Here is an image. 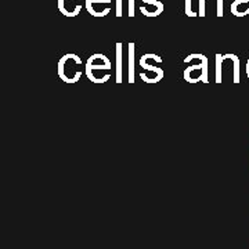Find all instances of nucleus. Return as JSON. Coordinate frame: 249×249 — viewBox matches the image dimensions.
I'll use <instances>...</instances> for the list:
<instances>
[{
  "mask_svg": "<svg viewBox=\"0 0 249 249\" xmlns=\"http://www.w3.org/2000/svg\"><path fill=\"white\" fill-rule=\"evenodd\" d=\"M80 58L75 54H67L61 58V61L58 64V72L60 76L65 82H75L80 76L79 72Z\"/></svg>",
  "mask_w": 249,
  "mask_h": 249,
  "instance_id": "f257e3e1",
  "label": "nucleus"
},
{
  "mask_svg": "<svg viewBox=\"0 0 249 249\" xmlns=\"http://www.w3.org/2000/svg\"><path fill=\"white\" fill-rule=\"evenodd\" d=\"M111 68V62L103 54H94L88 61V75H91L94 71H106Z\"/></svg>",
  "mask_w": 249,
  "mask_h": 249,
  "instance_id": "f03ea898",
  "label": "nucleus"
},
{
  "mask_svg": "<svg viewBox=\"0 0 249 249\" xmlns=\"http://www.w3.org/2000/svg\"><path fill=\"white\" fill-rule=\"evenodd\" d=\"M79 0H58V9L64 16L73 17L80 11Z\"/></svg>",
  "mask_w": 249,
  "mask_h": 249,
  "instance_id": "7ed1b4c3",
  "label": "nucleus"
},
{
  "mask_svg": "<svg viewBox=\"0 0 249 249\" xmlns=\"http://www.w3.org/2000/svg\"><path fill=\"white\" fill-rule=\"evenodd\" d=\"M144 3H147V6H142V11L145 14V16H150V17H154V16H158L163 6L160 1H155V0H142Z\"/></svg>",
  "mask_w": 249,
  "mask_h": 249,
  "instance_id": "20e7f679",
  "label": "nucleus"
},
{
  "mask_svg": "<svg viewBox=\"0 0 249 249\" xmlns=\"http://www.w3.org/2000/svg\"><path fill=\"white\" fill-rule=\"evenodd\" d=\"M231 11L235 16H245L249 11V0H237L232 3Z\"/></svg>",
  "mask_w": 249,
  "mask_h": 249,
  "instance_id": "39448f33",
  "label": "nucleus"
},
{
  "mask_svg": "<svg viewBox=\"0 0 249 249\" xmlns=\"http://www.w3.org/2000/svg\"><path fill=\"white\" fill-rule=\"evenodd\" d=\"M106 3H111V0H86V7L90 11V14H93L97 4L101 6V4H106Z\"/></svg>",
  "mask_w": 249,
  "mask_h": 249,
  "instance_id": "423d86ee",
  "label": "nucleus"
},
{
  "mask_svg": "<svg viewBox=\"0 0 249 249\" xmlns=\"http://www.w3.org/2000/svg\"><path fill=\"white\" fill-rule=\"evenodd\" d=\"M187 14H188V16H196V14L190 10V0H187Z\"/></svg>",
  "mask_w": 249,
  "mask_h": 249,
  "instance_id": "0eeeda50",
  "label": "nucleus"
},
{
  "mask_svg": "<svg viewBox=\"0 0 249 249\" xmlns=\"http://www.w3.org/2000/svg\"><path fill=\"white\" fill-rule=\"evenodd\" d=\"M248 72H249V62H248Z\"/></svg>",
  "mask_w": 249,
  "mask_h": 249,
  "instance_id": "6e6552de",
  "label": "nucleus"
}]
</instances>
